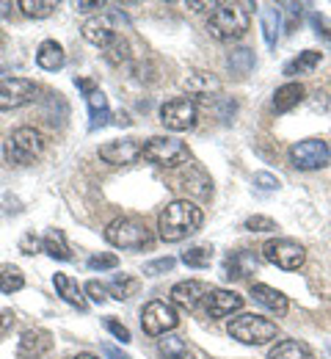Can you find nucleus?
I'll list each match as a JSON object with an SVG mask.
<instances>
[{
	"label": "nucleus",
	"instance_id": "nucleus-1",
	"mask_svg": "<svg viewBox=\"0 0 331 359\" xmlns=\"http://www.w3.org/2000/svg\"><path fill=\"white\" fill-rule=\"evenodd\" d=\"M204 222V213L202 208H196L188 199H174L169 202L160 216H157V232H160V241L166 243H180L185 241L188 235H193Z\"/></svg>",
	"mask_w": 331,
	"mask_h": 359
},
{
	"label": "nucleus",
	"instance_id": "nucleus-2",
	"mask_svg": "<svg viewBox=\"0 0 331 359\" xmlns=\"http://www.w3.org/2000/svg\"><path fill=\"white\" fill-rule=\"evenodd\" d=\"M248 28H251V14H248V6L243 3H216L207 17V31L218 42L240 39Z\"/></svg>",
	"mask_w": 331,
	"mask_h": 359
},
{
	"label": "nucleus",
	"instance_id": "nucleus-3",
	"mask_svg": "<svg viewBox=\"0 0 331 359\" xmlns=\"http://www.w3.org/2000/svg\"><path fill=\"white\" fill-rule=\"evenodd\" d=\"M45 149H48V138L36 128H17L8 135L6 147H3V155L14 166H31L45 155Z\"/></svg>",
	"mask_w": 331,
	"mask_h": 359
},
{
	"label": "nucleus",
	"instance_id": "nucleus-4",
	"mask_svg": "<svg viewBox=\"0 0 331 359\" xmlns=\"http://www.w3.org/2000/svg\"><path fill=\"white\" fill-rule=\"evenodd\" d=\"M276 334H279V326L262 315L243 313L230 320V337L243 346H265L276 340Z\"/></svg>",
	"mask_w": 331,
	"mask_h": 359
},
{
	"label": "nucleus",
	"instance_id": "nucleus-5",
	"mask_svg": "<svg viewBox=\"0 0 331 359\" xmlns=\"http://www.w3.org/2000/svg\"><path fill=\"white\" fill-rule=\"evenodd\" d=\"M141 158L149 161V163H155V166L174 169L180 163H188L190 152H188V144L180 141V138H174V135H152L143 144Z\"/></svg>",
	"mask_w": 331,
	"mask_h": 359
},
{
	"label": "nucleus",
	"instance_id": "nucleus-6",
	"mask_svg": "<svg viewBox=\"0 0 331 359\" xmlns=\"http://www.w3.org/2000/svg\"><path fill=\"white\" fill-rule=\"evenodd\" d=\"M105 241L111 246H116V249L139 252V249H146L152 243V235H149V229H146L141 219L122 216V219H116V222H111V224L105 226Z\"/></svg>",
	"mask_w": 331,
	"mask_h": 359
},
{
	"label": "nucleus",
	"instance_id": "nucleus-7",
	"mask_svg": "<svg viewBox=\"0 0 331 359\" xmlns=\"http://www.w3.org/2000/svg\"><path fill=\"white\" fill-rule=\"evenodd\" d=\"M290 163H293L298 172H318V169H326L331 163L329 144L321 141V138L298 141V144H293V149H290Z\"/></svg>",
	"mask_w": 331,
	"mask_h": 359
},
{
	"label": "nucleus",
	"instance_id": "nucleus-8",
	"mask_svg": "<svg viewBox=\"0 0 331 359\" xmlns=\"http://www.w3.org/2000/svg\"><path fill=\"white\" fill-rule=\"evenodd\" d=\"M262 257L282 271H298L307 260V249L293 238H271L262 246Z\"/></svg>",
	"mask_w": 331,
	"mask_h": 359
},
{
	"label": "nucleus",
	"instance_id": "nucleus-9",
	"mask_svg": "<svg viewBox=\"0 0 331 359\" xmlns=\"http://www.w3.org/2000/svg\"><path fill=\"white\" fill-rule=\"evenodd\" d=\"M196 119H199V108L190 97H171L160 105V122H163V128H169L174 133L196 128Z\"/></svg>",
	"mask_w": 331,
	"mask_h": 359
},
{
	"label": "nucleus",
	"instance_id": "nucleus-10",
	"mask_svg": "<svg viewBox=\"0 0 331 359\" xmlns=\"http://www.w3.org/2000/svg\"><path fill=\"white\" fill-rule=\"evenodd\" d=\"M177 323H180V315L174 310V304H169V302L157 299V302H149L141 310V329L152 337H163L166 332L177 329Z\"/></svg>",
	"mask_w": 331,
	"mask_h": 359
},
{
	"label": "nucleus",
	"instance_id": "nucleus-11",
	"mask_svg": "<svg viewBox=\"0 0 331 359\" xmlns=\"http://www.w3.org/2000/svg\"><path fill=\"white\" fill-rule=\"evenodd\" d=\"M36 83L28 78H0V111H14L36 97Z\"/></svg>",
	"mask_w": 331,
	"mask_h": 359
},
{
	"label": "nucleus",
	"instance_id": "nucleus-12",
	"mask_svg": "<svg viewBox=\"0 0 331 359\" xmlns=\"http://www.w3.org/2000/svg\"><path fill=\"white\" fill-rule=\"evenodd\" d=\"M143 144L139 138H116V141H105L99 147V158L111 166H127L136 163L141 158Z\"/></svg>",
	"mask_w": 331,
	"mask_h": 359
},
{
	"label": "nucleus",
	"instance_id": "nucleus-13",
	"mask_svg": "<svg viewBox=\"0 0 331 359\" xmlns=\"http://www.w3.org/2000/svg\"><path fill=\"white\" fill-rule=\"evenodd\" d=\"M177 188H180L183 194L193 196V199H210V194H213V180H210V175H207L199 163H185V169H183L180 177H177Z\"/></svg>",
	"mask_w": 331,
	"mask_h": 359
},
{
	"label": "nucleus",
	"instance_id": "nucleus-14",
	"mask_svg": "<svg viewBox=\"0 0 331 359\" xmlns=\"http://www.w3.org/2000/svg\"><path fill=\"white\" fill-rule=\"evenodd\" d=\"M75 83H78V86H80L83 91H86L89 116H92L89 128H92V130H97V128H105V125L111 122V105H108V97H105L102 91L97 89L92 81H86V78H75Z\"/></svg>",
	"mask_w": 331,
	"mask_h": 359
},
{
	"label": "nucleus",
	"instance_id": "nucleus-15",
	"mask_svg": "<svg viewBox=\"0 0 331 359\" xmlns=\"http://www.w3.org/2000/svg\"><path fill=\"white\" fill-rule=\"evenodd\" d=\"M80 34H83V39H86L89 45L102 47V50H108V47L119 39L116 25H113V17H105V14L86 20L83 28H80Z\"/></svg>",
	"mask_w": 331,
	"mask_h": 359
},
{
	"label": "nucleus",
	"instance_id": "nucleus-16",
	"mask_svg": "<svg viewBox=\"0 0 331 359\" xmlns=\"http://www.w3.org/2000/svg\"><path fill=\"white\" fill-rule=\"evenodd\" d=\"M240 307H243V296H237L235 290H224V287H210L204 299V310L210 318H230Z\"/></svg>",
	"mask_w": 331,
	"mask_h": 359
},
{
	"label": "nucleus",
	"instance_id": "nucleus-17",
	"mask_svg": "<svg viewBox=\"0 0 331 359\" xmlns=\"http://www.w3.org/2000/svg\"><path fill=\"white\" fill-rule=\"evenodd\" d=\"M52 348V334L48 329H28L17 343V359H42Z\"/></svg>",
	"mask_w": 331,
	"mask_h": 359
},
{
	"label": "nucleus",
	"instance_id": "nucleus-18",
	"mask_svg": "<svg viewBox=\"0 0 331 359\" xmlns=\"http://www.w3.org/2000/svg\"><path fill=\"white\" fill-rule=\"evenodd\" d=\"M207 293H210V287H207L204 282H199V279H185V282H177V285L171 287V302H174L177 307H183V310H196V307L207 299Z\"/></svg>",
	"mask_w": 331,
	"mask_h": 359
},
{
	"label": "nucleus",
	"instance_id": "nucleus-19",
	"mask_svg": "<svg viewBox=\"0 0 331 359\" xmlns=\"http://www.w3.org/2000/svg\"><path fill=\"white\" fill-rule=\"evenodd\" d=\"M251 299H254L260 307L271 310L274 315H284L287 307H290V302H287V296H284L282 290H276V287H271V285H262V282L251 285Z\"/></svg>",
	"mask_w": 331,
	"mask_h": 359
},
{
	"label": "nucleus",
	"instance_id": "nucleus-20",
	"mask_svg": "<svg viewBox=\"0 0 331 359\" xmlns=\"http://www.w3.org/2000/svg\"><path fill=\"white\" fill-rule=\"evenodd\" d=\"M52 285H55V290H58V296L66 302V304H72V307H78L80 313L86 310V299H83V293H80V287H78V282L69 276V273H55L52 276Z\"/></svg>",
	"mask_w": 331,
	"mask_h": 359
},
{
	"label": "nucleus",
	"instance_id": "nucleus-21",
	"mask_svg": "<svg viewBox=\"0 0 331 359\" xmlns=\"http://www.w3.org/2000/svg\"><path fill=\"white\" fill-rule=\"evenodd\" d=\"M257 269V257L248 252H230L224 260V276L227 279H243Z\"/></svg>",
	"mask_w": 331,
	"mask_h": 359
},
{
	"label": "nucleus",
	"instance_id": "nucleus-22",
	"mask_svg": "<svg viewBox=\"0 0 331 359\" xmlns=\"http://www.w3.org/2000/svg\"><path fill=\"white\" fill-rule=\"evenodd\" d=\"M36 64L42 69H48V72H55V69H61L66 64V53H64V47L58 45L55 39H48L36 50Z\"/></svg>",
	"mask_w": 331,
	"mask_h": 359
},
{
	"label": "nucleus",
	"instance_id": "nucleus-23",
	"mask_svg": "<svg viewBox=\"0 0 331 359\" xmlns=\"http://www.w3.org/2000/svg\"><path fill=\"white\" fill-rule=\"evenodd\" d=\"M321 61H323V53H321V50H304V53H298V58H293V61L284 64V75H287V78L309 75V72H315V67H318Z\"/></svg>",
	"mask_w": 331,
	"mask_h": 359
},
{
	"label": "nucleus",
	"instance_id": "nucleus-24",
	"mask_svg": "<svg viewBox=\"0 0 331 359\" xmlns=\"http://www.w3.org/2000/svg\"><path fill=\"white\" fill-rule=\"evenodd\" d=\"M304 86L301 83H284V86H279L276 89V94H274V111L276 114H287V111H293L301 100H304Z\"/></svg>",
	"mask_w": 331,
	"mask_h": 359
},
{
	"label": "nucleus",
	"instance_id": "nucleus-25",
	"mask_svg": "<svg viewBox=\"0 0 331 359\" xmlns=\"http://www.w3.org/2000/svg\"><path fill=\"white\" fill-rule=\"evenodd\" d=\"M42 249L48 252L52 260H72V249L66 243V235L61 229H50L42 238Z\"/></svg>",
	"mask_w": 331,
	"mask_h": 359
},
{
	"label": "nucleus",
	"instance_id": "nucleus-26",
	"mask_svg": "<svg viewBox=\"0 0 331 359\" xmlns=\"http://www.w3.org/2000/svg\"><path fill=\"white\" fill-rule=\"evenodd\" d=\"M157 354L163 359H196L185 340L174 334H163V340H157Z\"/></svg>",
	"mask_w": 331,
	"mask_h": 359
},
{
	"label": "nucleus",
	"instance_id": "nucleus-27",
	"mask_svg": "<svg viewBox=\"0 0 331 359\" xmlns=\"http://www.w3.org/2000/svg\"><path fill=\"white\" fill-rule=\"evenodd\" d=\"M262 36H265V45L268 47H276V39H279V25H282V11L276 6H265L262 14Z\"/></svg>",
	"mask_w": 331,
	"mask_h": 359
},
{
	"label": "nucleus",
	"instance_id": "nucleus-28",
	"mask_svg": "<svg viewBox=\"0 0 331 359\" xmlns=\"http://www.w3.org/2000/svg\"><path fill=\"white\" fill-rule=\"evenodd\" d=\"M105 287H108V293H111L113 299L125 302V299H130V296H136V293H139L141 282H139L136 276H130V273H119V276H113Z\"/></svg>",
	"mask_w": 331,
	"mask_h": 359
},
{
	"label": "nucleus",
	"instance_id": "nucleus-29",
	"mask_svg": "<svg viewBox=\"0 0 331 359\" xmlns=\"http://www.w3.org/2000/svg\"><path fill=\"white\" fill-rule=\"evenodd\" d=\"M227 67H230V72H232L235 78H246V75L254 69V50H248V47L232 50V53L227 55Z\"/></svg>",
	"mask_w": 331,
	"mask_h": 359
},
{
	"label": "nucleus",
	"instance_id": "nucleus-30",
	"mask_svg": "<svg viewBox=\"0 0 331 359\" xmlns=\"http://www.w3.org/2000/svg\"><path fill=\"white\" fill-rule=\"evenodd\" d=\"M268 359H312V351L298 340H282L271 348Z\"/></svg>",
	"mask_w": 331,
	"mask_h": 359
},
{
	"label": "nucleus",
	"instance_id": "nucleus-31",
	"mask_svg": "<svg viewBox=\"0 0 331 359\" xmlns=\"http://www.w3.org/2000/svg\"><path fill=\"white\" fill-rule=\"evenodd\" d=\"M22 287H25V273L11 263H3L0 266V293H17Z\"/></svg>",
	"mask_w": 331,
	"mask_h": 359
},
{
	"label": "nucleus",
	"instance_id": "nucleus-32",
	"mask_svg": "<svg viewBox=\"0 0 331 359\" xmlns=\"http://www.w3.org/2000/svg\"><path fill=\"white\" fill-rule=\"evenodd\" d=\"M17 8H20L25 17L42 20V17H50V14L58 8V3H52V0H20Z\"/></svg>",
	"mask_w": 331,
	"mask_h": 359
},
{
	"label": "nucleus",
	"instance_id": "nucleus-33",
	"mask_svg": "<svg viewBox=\"0 0 331 359\" xmlns=\"http://www.w3.org/2000/svg\"><path fill=\"white\" fill-rule=\"evenodd\" d=\"M188 269H210V263H213V249L210 246H190L188 252H183V257H180Z\"/></svg>",
	"mask_w": 331,
	"mask_h": 359
},
{
	"label": "nucleus",
	"instance_id": "nucleus-34",
	"mask_svg": "<svg viewBox=\"0 0 331 359\" xmlns=\"http://www.w3.org/2000/svg\"><path fill=\"white\" fill-rule=\"evenodd\" d=\"M183 83H185V89L196 91V94H199V91H210V89L216 91L218 89V81H216L213 75H207V72H190Z\"/></svg>",
	"mask_w": 331,
	"mask_h": 359
},
{
	"label": "nucleus",
	"instance_id": "nucleus-35",
	"mask_svg": "<svg viewBox=\"0 0 331 359\" xmlns=\"http://www.w3.org/2000/svg\"><path fill=\"white\" fill-rule=\"evenodd\" d=\"M243 229H248V232H274L279 226H276L274 219H268V216H251V219H246Z\"/></svg>",
	"mask_w": 331,
	"mask_h": 359
},
{
	"label": "nucleus",
	"instance_id": "nucleus-36",
	"mask_svg": "<svg viewBox=\"0 0 331 359\" xmlns=\"http://www.w3.org/2000/svg\"><path fill=\"white\" fill-rule=\"evenodd\" d=\"M177 266V260L174 257H160V260H152V263H146L143 266V273H149V276H157V273H166V271H171Z\"/></svg>",
	"mask_w": 331,
	"mask_h": 359
},
{
	"label": "nucleus",
	"instance_id": "nucleus-37",
	"mask_svg": "<svg viewBox=\"0 0 331 359\" xmlns=\"http://www.w3.org/2000/svg\"><path fill=\"white\" fill-rule=\"evenodd\" d=\"M116 266H119L116 255H94V257H89V269L92 271H108L116 269Z\"/></svg>",
	"mask_w": 331,
	"mask_h": 359
},
{
	"label": "nucleus",
	"instance_id": "nucleus-38",
	"mask_svg": "<svg viewBox=\"0 0 331 359\" xmlns=\"http://www.w3.org/2000/svg\"><path fill=\"white\" fill-rule=\"evenodd\" d=\"M105 329L119 340V343H130V329L125 323H119L116 318H105Z\"/></svg>",
	"mask_w": 331,
	"mask_h": 359
},
{
	"label": "nucleus",
	"instance_id": "nucleus-39",
	"mask_svg": "<svg viewBox=\"0 0 331 359\" xmlns=\"http://www.w3.org/2000/svg\"><path fill=\"white\" fill-rule=\"evenodd\" d=\"M254 185L262 188V191H279V188H282L279 177H274V175H268V172H257V175H254Z\"/></svg>",
	"mask_w": 331,
	"mask_h": 359
},
{
	"label": "nucleus",
	"instance_id": "nucleus-40",
	"mask_svg": "<svg viewBox=\"0 0 331 359\" xmlns=\"http://www.w3.org/2000/svg\"><path fill=\"white\" fill-rule=\"evenodd\" d=\"M130 47H127V42L125 39H116L113 45L108 47V58L113 61V64H119V61H127L130 58V53H127Z\"/></svg>",
	"mask_w": 331,
	"mask_h": 359
},
{
	"label": "nucleus",
	"instance_id": "nucleus-41",
	"mask_svg": "<svg viewBox=\"0 0 331 359\" xmlns=\"http://www.w3.org/2000/svg\"><path fill=\"white\" fill-rule=\"evenodd\" d=\"M39 249H42V241H39L34 232H25L22 241H20V252H22V255H36Z\"/></svg>",
	"mask_w": 331,
	"mask_h": 359
},
{
	"label": "nucleus",
	"instance_id": "nucleus-42",
	"mask_svg": "<svg viewBox=\"0 0 331 359\" xmlns=\"http://www.w3.org/2000/svg\"><path fill=\"white\" fill-rule=\"evenodd\" d=\"M86 293L94 299L97 304H105V302H108V287H105V285H99V282H94V279L86 285Z\"/></svg>",
	"mask_w": 331,
	"mask_h": 359
},
{
	"label": "nucleus",
	"instance_id": "nucleus-43",
	"mask_svg": "<svg viewBox=\"0 0 331 359\" xmlns=\"http://www.w3.org/2000/svg\"><path fill=\"white\" fill-rule=\"evenodd\" d=\"M312 25L318 28V31H315L318 36H326V39L331 42V22L323 17V14H312Z\"/></svg>",
	"mask_w": 331,
	"mask_h": 359
},
{
	"label": "nucleus",
	"instance_id": "nucleus-44",
	"mask_svg": "<svg viewBox=\"0 0 331 359\" xmlns=\"http://www.w3.org/2000/svg\"><path fill=\"white\" fill-rule=\"evenodd\" d=\"M14 320H17V315L11 310H0V340L14 329Z\"/></svg>",
	"mask_w": 331,
	"mask_h": 359
},
{
	"label": "nucleus",
	"instance_id": "nucleus-45",
	"mask_svg": "<svg viewBox=\"0 0 331 359\" xmlns=\"http://www.w3.org/2000/svg\"><path fill=\"white\" fill-rule=\"evenodd\" d=\"M75 6H78V11H92V8H102V3H99V0H78Z\"/></svg>",
	"mask_w": 331,
	"mask_h": 359
},
{
	"label": "nucleus",
	"instance_id": "nucleus-46",
	"mask_svg": "<svg viewBox=\"0 0 331 359\" xmlns=\"http://www.w3.org/2000/svg\"><path fill=\"white\" fill-rule=\"evenodd\" d=\"M102 351H105V357H108V359H130L127 354H122V351H119L116 346H105Z\"/></svg>",
	"mask_w": 331,
	"mask_h": 359
},
{
	"label": "nucleus",
	"instance_id": "nucleus-47",
	"mask_svg": "<svg viewBox=\"0 0 331 359\" xmlns=\"http://www.w3.org/2000/svg\"><path fill=\"white\" fill-rule=\"evenodd\" d=\"M8 11H11V3L8 0H0V20L8 17Z\"/></svg>",
	"mask_w": 331,
	"mask_h": 359
},
{
	"label": "nucleus",
	"instance_id": "nucleus-48",
	"mask_svg": "<svg viewBox=\"0 0 331 359\" xmlns=\"http://www.w3.org/2000/svg\"><path fill=\"white\" fill-rule=\"evenodd\" d=\"M75 359H99V357H94V354H78Z\"/></svg>",
	"mask_w": 331,
	"mask_h": 359
}]
</instances>
